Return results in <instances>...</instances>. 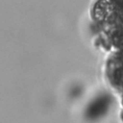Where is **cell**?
Wrapping results in <instances>:
<instances>
[{
    "label": "cell",
    "mask_w": 123,
    "mask_h": 123,
    "mask_svg": "<svg viewBox=\"0 0 123 123\" xmlns=\"http://www.w3.org/2000/svg\"><path fill=\"white\" fill-rule=\"evenodd\" d=\"M112 99L108 93H100L95 96L86 108L85 115L89 121H97L103 118L111 107Z\"/></svg>",
    "instance_id": "6da1fadb"
}]
</instances>
